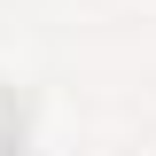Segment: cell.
<instances>
[{
	"mask_svg": "<svg viewBox=\"0 0 156 156\" xmlns=\"http://www.w3.org/2000/svg\"><path fill=\"white\" fill-rule=\"evenodd\" d=\"M16 140H23V117H16V101L0 94V156H16Z\"/></svg>",
	"mask_w": 156,
	"mask_h": 156,
	"instance_id": "obj_1",
	"label": "cell"
}]
</instances>
